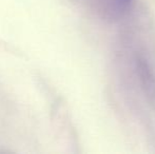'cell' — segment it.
<instances>
[{
  "label": "cell",
  "mask_w": 155,
  "mask_h": 154,
  "mask_svg": "<svg viewBox=\"0 0 155 154\" xmlns=\"http://www.w3.org/2000/svg\"><path fill=\"white\" fill-rule=\"evenodd\" d=\"M153 60L143 51L133 56V68L137 84L147 101L155 108V67Z\"/></svg>",
  "instance_id": "1"
},
{
  "label": "cell",
  "mask_w": 155,
  "mask_h": 154,
  "mask_svg": "<svg viewBox=\"0 0 155 154\" xmlns=\"http://www.w3.org/2000/svg\"><path fill=\"white\" fill-rule=\"evenodd\" d=\"M104 19L115 20L123 17L133 0H84Z\"/></svg>",
  "instance_id": "2"
}]
</instances>
